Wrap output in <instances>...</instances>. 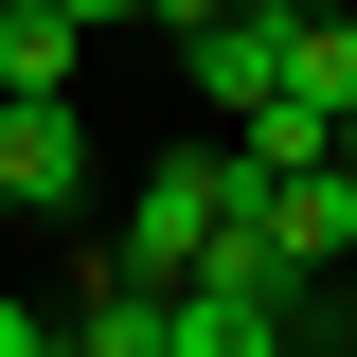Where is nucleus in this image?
Returning <instances> with one entry per match:
<instances>
[{"instance_id":"13","label":"nucleus","mask_w":357,"mask_h":357,"mask_svg":"<svg viewBox=\"0 0 357 357\" xmlns=\"http://www.w3.org/2000/svg\"><path fill=\"white\" fill-rule=\"evenodd\" d=\"M0 18H36V0H0Z\"/></svg>"},{"instance_id":"10","label":"nucleus","mask_w":357,"mask_h":357,"mask_svg":"<svg viewBox=\"0 0 357 357\" xmlns=\"http://www.w3.org/2000/svg\"><path fill=\"white\" fill-rule=\"evenodd\" d=\"M268 18H357V0H268Z\"/></svg>"},{"instance_id":"11","label":"nucleus","mask_w":357,"mask_h":357,"mask_svg":"<svg viewBox=\"0 0 357 357\" xmlns=\"http://www.w3.org/2000/svg\"><path fill=\"white\" fill-rule=\"evenodd\" d=\"M340 178H357V107H340Z\"/></svg>"},{"instance_id":"6","label":"nucleus","mask_w":357,"mask_h":357,"mask_svg":"<svg viewBox=\"0 0 357 357\" xmlns=\"http://www.w3.org/2000/svg\"><path fill=\"white\" fill-rule=\"evenodd\" d=\"M321 161H340V107L268 89V107H250V178H321Z\"/></svg>"},{"instance_id":"14","label":"nucleus","mask_w":357,"mask_h":357,"mask_svg":"<svg viewBox=\"0 0 357 357\" xmlns=\"http://www.w3.org/2000/svg\"><path fill=\"white\" fill-rule=\"evenodd\" d=\"M340 304H357V268H340Z\"/></svg>"},{"instance_id":"5","label":"nucleus","mask_w":357,"mask_h":357,"mask_svg":"<svg viewBox=\"0 0 357 357\" xmlns=\"http://www.w3.org/2000/svg\"><path fill=\"white\" fill-rule=\"evenodd\" d=\"M178 357H286V304H250V286H178Z\"/></svg>"},{"instance_id":"12","label":"nucleus","mask_w":357,"mask_h":357,"mask_svg":"<svg viewBox=\"0 0 357 357\" xmlns=\"http://www.w3.org/2000/svg\"><path fill=\"white\" fill-rule=\"evenodd\" d=\"M340 357H357V304H340Z\"/></svg>"},{"instance_id":"8","label":"nucleus","mask_w":357,"mask_h":357,"mask_svg":"<svg viewBox=\"0 0 357 357\" xmlns=\"http://www.w3.org/2000/svg\"><path fill=\"white\" fill-rule=\"evenodd\" d=\"M0 357H54V321H36V304H18V286H0Z\"/></svg>"},{"instance_id":"7","label":"nucleus","mask_w":357,"mask_h":357,"mask_svg":"<svg viewBox=\"0 0 357 357\" xmlns=\"http://www.w3.org/2000/svg\"><path fill=\"white\" fill-rule=\"evenodd\" d=\"M286 89L304 107H357V18H286Z\"/></svg>"},{"instance_id":"4","label":"nucleus","mask_w":357,"mask_h":357,"mask_svg":"<svg viewBox=\"0 0 357 357\" xmlns=\"http://www.w3.org/2000/svg\"><path fill=\"white\" fill-rule=\"evenodd\" d=\"M178 54H197V89H215V107H232V126H250V107H268V89H286V18H268V0H232V18H215V36H178Z\"/></svg>"},{"instance_id":"9","label":"nucleus","mask_w":357,"mask_h":357,"mask_svg":"<svg viewBox=\"0 0 357 357\" xmlns=\"http://www.w3.org/2000/svg\"><path fill=\"white\" fill-rule=\"evenodd\" d=\"M54 18H72V36H107V18H143V0H54Z\"/></svg>"},{"instance_id":"3","label":"nucleus","mask_w":357,"mask_h":357,"mask_svg":"<svg viewBox=\"0 0 357 357\" xmlns=\"http://www.w3.org/2000/svg\"><path fill=\"white\" fill-rule=\"evenodd\" d=\"M250 232L304 268V286H340V268H357V178L340 161H321V178H250Z\"/></svg>"},{"instance_id":"1","label":"nucleus","mask_w":357,"mask_h":357,"mask_svg":"<svg viewBox=\"0 0 357 357\" xmlns=\"http://www.w3.org/2000/svg\"><path fill=\"white\" fill-rule=\"evenodd\" d=\"M250 215V161H197V143H178V161H143L126 178V215H107V268H126V286H197V268H215V232Z\"/></svg>"},{"instance_id":"2","label":"nucleus","mask_w":357,"mask_h":357,"mask_svg":"<svg viewBox=\"0 0 357 357\" xmlns=\"http://www.w3.org/2000/svg\"><path fill=\"white\" fill-rule=\"evenodd\" d=\"M0 197H18V215H72L89 197V107L72 89H18V107H0Z\"/></svg>"},{"instance_id":"15","label":"nucleus","mask_w":357,"mask_h":357,"mask_svg":"<svg viewBox=\"0 0 357 357\" xmlns=\"http://www.w3.org/2000/svg\"><path fill=\"white\" fill-rule=\"evenodd\" d=\"M54 357H72V340H54Z\"/></svg>"}]
</instances>
